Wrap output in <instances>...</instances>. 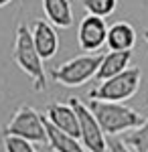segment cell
Wrapping results in <instances>:
<instances>
[{
	"instance_id": "cell-1",
	"label": "cell",
	"mask_w": 148,
	"mask_h": 152,
	"mask_svg": "<svg viewBox=\"0 0 148 152\" xmlns=\"http://www.w3.org/2000/svg\"><path fill=\"white\" fill-rule=\"evenodd\" d=\"M87 107L91 114L95 116L100 128L103 130L106 136L114 138L122 132H130V130L138 128L146 118L140 112L132 110L126 104H114V102H97V99H89Z\"/></svg>"
},
{
	"instance_id": "cell-2",
	"label": "cell",
	"mask_w": 148,
	"mask_h": 152,
	"mask_svg": "<svg viewBox=\"0 0 148 152\" xmlns=\"http://www.w3.org/2000/svg\"><path fill=\"white\" fill-rule=\"evenodd\" d=\"M12 59L31 77V83H33L34 91L37 94L45 91L47 89V75H45V67H43V59H41L39 51L34 47L31 28L26 24H18V28H16Z\"/></svg>"
},
{
	"instance_id": "cell-3",
	"label": "cell",
	"mask_w": 148,
	"mask_h": 152,
	"mask_svg": "<svg viewBox=\"0 0 148 152\" xmlns=\"http://www.w3.org/2000/svg\"><path fill=\"white\" fill-rule=\"evenodd\" d=\"M103 53H83L77 57L69 59L67 63H61L51 71L53 81L61 83L65 87H79L85 81H89L91 77H95V73L102 65Z\"/></svg>"
},
{
	"instance_id": "cell-4",
	"label": "cell",
	"mask_w": 148,
	"mask_h": 152,
	"mask_svg": "<svg viewBox=\"0 0 148 152\" xmlns=\"http://www.w3.org/2000/svg\"><path fill=\"white\" fill-rule=\"evenodd\" d=\"M142 71L140 67H128L124 73L116 75L108 81H102L97 87H93L87 97L97 99V102H114V104H124L126 99L134 97L140 87Z\"/></svg>"
},
{
	"instance_id": "cell-5",
	"label": "cell",
	"mask_w": 148,
	"mask_h": 152,
	"mask_svg": "<svg viewBox=\"0 0 148 152\" xmlns=\"http://www.w3.org/2000/svg\"><path fill=\"white\" fill-rule=\"evenodd\" d=\"M2 136H16L33 144H47L45 116L31 105H21L16 114L10 118V122L4 126Z\"/></svg>"
},
{
	"instance_id": "cell-6",
	"label": "cell",
	"mask_w": 148,
	"mask_h": 152,
	"mask_svg": "<svg viewBox=\"0 0 148 152\" xmlns=\"http://www.w3.org/2000/svg\"><path fill=\"white\" fill-rule=\"evenodd\" d=\"M69 105L75 110L77 120H79V140L83 144V148L87 152H110L108 150V138H106L103 130L100 128L95 116L87 107V104L73 95V97H69Z\"/></svg>"
},
{
	"instance_id": "cell-7",
	"label": "cell",
	"mask_w": 148,
	"mask_h": 152,
	"mask_svg": "<svg viewBox=\"0 0 148 152\" xmlns=\"http://www.w3.org/2000/svg\"><path fill=\"white\" fill-rule=\"evenodd\" d=\"M106 39H108V24H106L103 18L87 14L79 23L77 41H79L81 51H85V53H100V49L106 45Z\"/></svg>"
},
{
	"instance_id": "cell-8",
	"label": "cell",
	"mask_w": 148,
	"mask_h": 152,
	"mask_svg": "<svg viewBox=\"0 0 148 152\" xmlns=\"http://www.w3.org/2000/svg\"><path fill=\"white\" fill-rule=\"evenodd\" d=\"M45 118L51 126H55L57 130H61V132H65V134H69V136H73V138L79 140V136H81L79 120H77L75 110L69 104H59V102L49 104Z\"/></svg>"
},
{
	"instance_id": "cell-9",
	"label": "cell",
	"mask_w": 148,
	"mask_h": 152,
	"mask_svg": "<svg viewBox=\"0 0 148 152\" xmlns=\"http://www.w3.org/2000/svg\"><path fill=\"white\" fill-rule=\"evenodd\" d=\"M31 35H33V43H34V47H37V51H39V55H41L43 61L53 59L57 55L59 37L55 33V28H53V24H49L47 20L39 18V20H34L33 28H31Z\"/></svg>"
},
{
	"instance_id": "cell-10",
	"label": "cell",
	"mask_w": 148,
	"mask_h": 152,
	"mask_svg": "<svg viewBox=\"0 0 148 152\" xmlns=\"http://www.w3.org/2000/svg\"><path fill=\"white\" fill-rule=\"evenodd\" d=\"M106 45L110 47V51H132L136 45V31L130 23H114L112 26H108V39Z\"/></svg>"
},
{
	"instance_id": "cell-11",
	"label": "cell",
	"mask_w": 148,
	"mask_h": 152,
	"mask_svg": "<svg viewBox=\"0 0 148 152\" xmlns=\"http://www.w3.org/2000/svg\"><path fill=\"white\" fill-rule=\"evenodd\" d=\"M130 59H132V51H110V53H106L95 77L100 81H108L116 75L124 73L130 67Z\"/></svg>"
},
{
	"instance_id": "cell-12",
	"label": "cell",
	"mask_w": 148,
	"mask_h": 152,
	"mask_svg": "<svg viewBox=\"0 0 148 152\" xmlns=\"http://www.w3.org/2000/svg\"><path fill=\"white\" fill-rule=\"evenodd\" d=\"M41 2H43V12L49 24L59 28H69L73 24L71 0H41Z\"/></svg>"
},
{
	"instance_id": "cell-13",
	"label": "cell",
	"mask_w": 148,
	"mask_h": 152,
	"mask_svg": "<svg viewBox=\"0 0 148 152\" xmlns=\"http://www.w3.org/2000/svg\"><path fill=\"white\" fill-rule=\"evenodd\" d=\"M45 130H47V144L53 152H87L77 138H73V136L57 130L55 126H51L47 122V118H45Z\"/></svg>"
},
{
	"instance_id": "cell-14",
	"label": "cell",
	"mask_w": 148,
	"mask_h": 152,
	"mask_svg": "<svg viewBox=\"0 0 148 152\" xmlns=\"http://www.w3.org/2000/svg\"><path fill=\"white\" fill-rule=\"evenodd\" d=\"M128 148L134 152H148V118L138 126V128L126 132L124 138H120Z\"/></svg>"
},
{
	"instance_id": "cell-15",
	"label": "cell",
	"mask_w": 148,
	"mask_h": 152,
	"mask_svg": "<svg viewBox=\"0 0 148 152\" xmlns=\"http://www.w3.org/2000/svg\"><path fill=\"white\" fill-rule=\"evenodd\" d=\"M83 8L87 10L89 16H97L106 20L118 8V0H83Z\"/></svg>"
},
{
	"instance_id": "cell-16",
	"label": "cell",
	"mask_w": 148,
	"mask_h": 152,
	"mask_svg": "<svg viewBox=\"0 0 148 152\" xmlns=\"http://www.w3.org/2000/svg\"><path fill=\"white\" fill-rule=\"evenodd\" d=\"M4 150L6 152H41L34 148L33 142L16 138V136H4Z\"/></svg>"
},
{
	"instance_id": "cell-17",
	"label": "cell",
	"mask_w": 148,
	"mask_h": 152,
	"mask_svg": "<svg viewBox=\"0 0 148 152\" xmlns=\"http://www.w3.org/2000/svg\"><path fill=\"white\" fill-rule=\"evenodd\" d=\"M108 150L110 152H132L120 138H110L108 140Z\"/></svg>"
},
{
	"instance_id": "cell-18",
	"label": "cell",
	"mask_w": 148,
	"mask_h": 152,
	"mask_svg": "<svg viewBox=\"0 0 148 152\" xmlns=\"http://www.w3.org/2000/svg\"><path fill=\"white\" fill-rule=\"evenodd\" d=\"M8 2H10V0H0V8H2V6H6Z\"/></svg>"
},
{
	"instance_id": "cell-19",
	"label": "cell",
	"mask_w": 148,
	"mask_h": 152,
	"mask_svg": "<svg viewBox=\"0 0 148 152\" xmlns=\"http://www.w3.org/2000/svg\"><path fill=\"white\" fill-rule=\"evenodd\" d=\"M144 39H146V43H148V28L144 31Z\"/></svg>"
}]
</instances>
